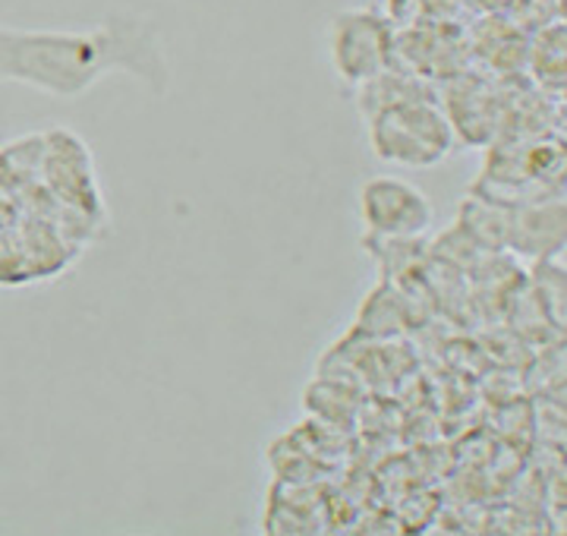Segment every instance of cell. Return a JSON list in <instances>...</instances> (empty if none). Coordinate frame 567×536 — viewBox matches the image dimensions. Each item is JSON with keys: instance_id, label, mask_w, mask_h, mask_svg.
<instances>
[{"instance_id": "obj_1", "label": "cell", "mask_w": 567, "mask_h": 536, "mask_svg": "<svg viewBox=\"0 0 567 536\" xmlns=\"http://www.w3.org/2000/svg\"><path fill=\"white\" fill-rule=\"evenodd\" d=\"M114 73L136 76L155 95L167 92L171 66L155 22L140 13H111L89 29L0 25V83L73 102Z\"/></svg>"}, {"instance_id": "obj_2", "label": "cell", "mask_w": 567, "mask_h": 536, "mask_svg": "<svg viewBox=\"0 0 567 536\" xmlns=\"http://www.w3.org/2000/svg\"><path fill=\"white\" fill-rule=\"evenodd\" d=\"M372 152L388 165L435 167L454 152V126L429 99H398L372 114Z\"/></svg>"}, {"instance_id": "obj_3", "label": "cell", "mask_w": 567, "mask_h": 536, "mask_svg": "<svg viewBox=\"0 0 567 536\" xmlns=\"http://www.w3.org/2000/svg\"><path fill=\"white\" fill-rule=\"evenodd\" d=\"M394 54L391 22L375 10H341L331 20V63L350 85L369 83L385 73Z\"/></svg>"}, {"instance_id": "obj_4", "label": "cell", "mask_w": 567, "mask_h": 536, "mask_svg": "<svg viewBox=\"0 0 567 536\" xmlns=\"http://www.w3.org/2000/svg\"><path fill=\"white\" fill-rule=\"evenodd\" d=\"M360 215L365 227L382 240L423 237L435 221L432 203L420 186L398 177H372L360 189Z\"/></svg>"}]
</instances>
